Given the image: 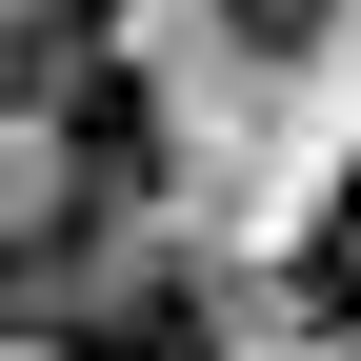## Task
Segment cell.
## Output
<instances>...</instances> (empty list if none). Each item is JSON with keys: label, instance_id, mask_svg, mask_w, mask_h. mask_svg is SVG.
<instances>
[{"label": "cell", "instance_id": "cell-3", "mask_svg": "<svg viewBox=\"0 0 361 361\" xmlns=\"http://www.w3.org/2000/svg\"><path fill=\"white\" fill-rule=\"evenodd\" d=\"M221 20H241L261 61H301V40H322V0H221Z\"/></svg>", "mask_w": 361, "mask_h": 361}, {"label": "cell", "instance_id": "cell-2", "mask_svg": "<svg viewBox=\"0 0 361 361\" xmlns=\"http://www.w3.org/2000/svg\"><path fill=\"white\" fill-rule=\"evenodd\" d=\"M0 322H61V241H20V221H0Z\"/></svg>", "mask_w": 361, "mask_h": 361}, {"label": "cell", "instance_id": "cell-1", "mask_svg": "<svg viewBox=\"0 0 361 361\" xmlns=\"http://www.w3.org/2000/svg\"><path fill=\"white\" fill-rule=\"evenodd\" d=\"M61 361H221V322L180 281H121V301H61Z\"/></svg>", "mask_w": 361, "mask_h": 361}]
</instances>
